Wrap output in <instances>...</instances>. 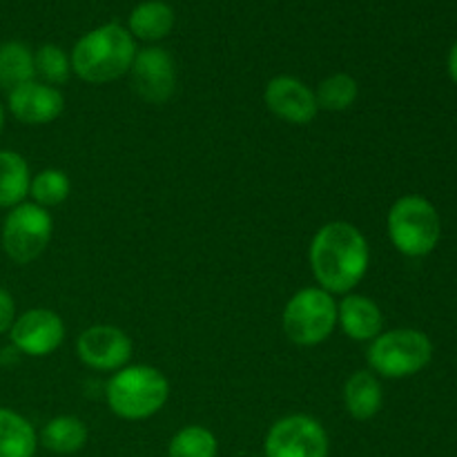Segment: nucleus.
Wrapping results in <instances>:
<instances>
[{
	"label": "nucleus",
	"instance_id": "1",
	"mask_svg": "<svg viewBox=\"0 0 457 457\" xmlns=\"http://www.w3.org/2000/svg\"><path fill=\"white\" fill-rule=\"evenodd\" d=\"M308 259L320 288L330 295H351L369 270L370 248L360 228L330 221L312 237Z\"/></svg>",
	"mask_w": 457,
	"mask_h": 457
},
{
	"label": "nucleus",
	"instance_id": "2",
	"mask_svg": "<svg viewBox=\"0 0 457 457\" xmlns=\"http://www.w3.org/2000/svg\"><path fill=\"white\" fill-rule=\"evenodd\" d=\"M137 56V43L125 27L116 22L96 27L80 36L71 49V71L85 83H112L128 74Z\"/></svg>",
	"mask_w": 457,
	"mask_h": 457
},
{
	"label": "nucleus",
	"instance_id": "3",
	"mask_svg": "<svg viewBox=\"0 0 457 457\" xmlns=\"http://www.w3.org/2000/svg\"><path fill=\"white\" fill-rule=\"evenodd\" d=\"M170 397V382L159 369L147 364L123 366L110 378L105 400L120 420L138 422L159 413Z\"/></svg>",
	"mask_w": 457,
	"mask_h": 457
},
{
	"label": "nucleus",
	"instance_id": "4",
	"mask_svg": "<svg viewBox=\"0 0 457 457\" xmlns=\"http://www.w3.org/2000/svg\"><path fill=\"white\" fill-rule=\"evenodd\" d=\"M388 237L397 253L420 259L436 250L442 237V221L436 205L418 195H404L388 210Z\"/></svg>",
	"mask_w": 457,
	"mask_h": 457
},
{
	"label": "nucleus",
	"instance_id": "5",
	"mask_svg": "<svg viewBox=\"0 0 457 457\" xmlns=\"http://www.w3.org/2000/svg\"><path fill=\"white\" fill-rule=\"evenodd\" d=\"M366 360L373 373L388 379L413 378L433 360V344L427 333L415 328H395L379 333L370 342Z\"/></svg>",
	"mask_w": 457,
	"mask_h": 457
},
{
	"label": "nucleus",
	"instance_id": "6",
	"mask_svg": "<svg viewBox=\"0 0 457 457\" xmlns=\"http://www.w3.org/2000/svg\"><path fill=\"white\" fill-rule=\"evenodd\" d=\"M337 326V303L320 286L302 288L288 299L281 315L286 337L297 346H317L333 335Z\"/></svg>",
	"mask_w": 457,
	"mask_h": 457
},
{
	"label": "nucleus",
	"instance_id": "7",
	"mask_svg": "<svg viewBox=\"0 0 457 457\" xmlns=\"http://www.w3.org/2000/svg\"><path fill=\"white\" fill-rule=\"evenodd\" d=\"M52 214L36 204H21L12 208L3 226V250L12 262L31 263L43 254L52 239Z\"/></svg>",
	"mask_w": 457,
	"mask_h": 457
},
{
	"label": "nucleus",
	"instance_id": "8",
	"mask_svg": "<svg viewBox=\"0 0 457 457\" xmlns=\"http://www.w3.org/2000/svg\"><path fill=\"white\" fill-rule=\"evenodd\" d=\"M328 453L326 428L303 413L277 420L263 440V457H328Z\"/></svg>",
	"mask_w": 457,
	"mask_h": 457
},
{
	"label": "nucleus",
	"instance_id": "9",
	"mask_svg": "<svg viewBox=\"0 0 457 457\" xmlns=\"http://www.w3.org/2000/svg\"><path fill=\"white\" fill-rule=\"evenodd\" d=\"M12 346L29 357H47L65 339V324L61 315L49 308H34L16 317L9 330Z\"/></svg>",
	"mask_w": 457,
	"mask_h": 457
},
{
	"label": "nucleus",
	"instance_id": "10",
	"mask_svg": "<svg viewBox=\"0 0 457 457\" xmlns=\"http://www.w3.org/2000/svg\"><path fill=\"white\" fill-rule=\"evenodd\" d=\"M128 74L134 92L154 105L168 101L177 87V67L163 47L138 49Z\"/></svg>",
	"mask_w": 457,
	"mask_h": 457
},
{
	"label": "nucleus",
	"instance_id": "11",
	"mask_svg": "<svg viewBox=\"0 0 457 457\" xmlns=\"http://www.w3.org/2000/svg\"><path fill=\"white\" fill-rule=\"evenodd\" d=\"M76 355L89 369L116 373L132 357V339L116 326H92L76 339Z\"/></svg>",
	"mask_w": 457,
	"mask_h": 457
},
{
	"label": "nucleus",
	"instance_id": "12",
	"mask_svg": "<svg viewBox=\"0 0 457 457\" xmlns=\"http://www.w3.org/2000/svg\"><path fill=\"white\" fill-rule=\"evenodd\" d=\"M266 107L290 125H308L317 116V96L303 80L295 76H275L263 92Z\"/></svg>",
	"mask_w": 457,
	"mask_h": 457
},
{
	"label": "nucleus",
	"instance_id": "13",
	"mask_svg": "<svg viewBox=\"0 0 457 457\" xmlns=\"http://www.w3.org/2000/svg\"><path fill=\"white\" fill-rule=\"evenodd\" d=\"M7 103L13 119L25 125H47L56 120L65 110V96L61 94V89L40 83L36 79L12 89Z\"/></svg>",
	"mask_w": 457,
	"mask_h": 457
},
{
	"label": "nucleus",
	"instance_id": "14",
	"mask_svg": "<svg viewBox=\"0 0 457 457\" xmlns=\"http://www.w3.org/2000/svg\"><path fill=\"white\" fill-rule=\"evenodd\" d=\"M337 324L355 342H373L382 333L384 315L373 299L353 293L337 303Z\"/></svg>",
	"mask_w": 457,
	"mask_h": 457
},
{
	"label": "nucleus",
	"instance_id": "15",
	"mask_svg": "<svg viewBox=\"0 0 457 457\" xmlns=\"http://www.w3.org/2000/svg\"><path fill=\"white\" fill-rule=\"evenodd\" d=\"M384 391L378 375L370 370H357L344 384V406L353 420H373L382 411Z\"/></svg>",
	"mask_w": 457,
	"mask_h": 457
},
{
	"label": "nucleus",
	"instance_id": "16",
	"mask_svg": "<svg viewBox=\"0 0 457 457\" xmlns=\"http://www.w3.org/2000/svg\"><path fill=\"white\" fill-rule=\"evenodd\" d=\"M174 27V12L163 0H145L129 13V34L132 38L156 43L165 38Z\"/></svg>",
	"mask_w": 457,
	"mask_h": 457
},
{
	"label": "nucleus",
	"instance_id": "17",
	"mask_svg": "<svg viewBox=\"0 0 457 457\" xmlns=\"http://www.w3.org/2000/svg\"><path fill=\"white\" fill-rule=\"evenodd\" d=\"M38 442L56 455H74L87 445V427L76 415H58L45 424Z\"/></svg>",
	"mask_w": 457,
	"mask_h": 457
},
{
	"label": "nucleus",
	"instance_id": "18",
	"mask_svg": "<svg viewBox=\"0 0 457 457\" xmlns=\"http://www.w3.org/2000/svg\"><path fill=\"white\" fill-rule=\"evenodd\" d=\"M38 433L29 420L12 409H0V457H34Z\"/></svg>",
	"mask_w": 457,
	"mask_h": 457
},
{
	"label": "nucleus",
	"instance_id": "19",
	"mask_svg": "<svg viewBox=\"0 0 457 457\" xmlns=\"http://www.w3.org/2000/svg\"><path fill=\"white\" fill-rule=\"evenodd\" d=\"M29 165L18 152L0 150V208H16L29 195Z\"/></svg>",
	"mask_w": 457,
	"mask_h": 457
},
{
	"label": "nucleus",
	"instance_id": "20",
	"mask_svg": "<svg viewBox=\"0 0 457 457\" xmlns=\"http://www.w3.org/2000/svg\"><path fill=\"white\" fill-rule=\"evenodd\" d=\"M36 79L34 54L25 43L7 40L0 45V87L12 92L18 85Z\"/></svg>",
	"mask_w": 457,
	"mask_h": 457
},
{
	"label": "nucleus",
	"instance_id": "21",
	"mask_svg": "<svg viewBox=\"0 0 457 457\" xmlns=\"http://www.w3.org/2000/svg\"><path fill=\"white\" fill-rule=\"evenodd\" d=\"M219 442L210 428L190 424L174 433L168 445V457H217Z\"/></svg>",
	"mask_w": 457,
	"mask_h": 457
},
{
	"label": "nucleus",
	"instance_id": "22",
	"mask_svg": "<svg viewBox=\"0 0 457 457\" xmlns=\"http://www.w3.org/2000/svg\"><path fill=\"white\" fill-rule=\"evenodd\" d=\"M357 94H360V87L351 74H344V71L330 74L317 87V107L326 112H344L357 101Z\"/></svg>",
	"mask_w": 457,
	"mask_h": 457
},
{
	"label": "nucleus",
	"instance_id": "23",
	"mask_svg": "<svg viewBox=\"0 0 457 457\" xmlns=\"http://www.w3.org/2000/svg\"><path fill=\"white\" fill-rule=\"evenodd\" d=\"M71 183L70 177H67L62 170L49 168L38 172L36 177H31V186H29V195H31V204L40 205V208H54V205H61L62 201L70 196Z\"/></svg>",
	"mask_w": 457,
	"mask_h": 457
},
{
	"label": "nucleus",
	"instance_id": "24",
	"mask_svg": "<svg viewBox=\"0 0 457 457\" xmlns=\"http://www.w3.org/2000/svg\"><path fill=\"white\" fill-rule=\"evenodd\" d=\"M34 67L36 76H40V83H47L52 87L67 83L71 74V61L58 45H43L38 52L34 54Z\"/></svg>",
	"mask_w": 457,
	"mask_h": 457
},
{
	"label": "nucleus",
	"instance_id": "25",
	"mask_svg": "<svg viewBox=\"0 0 457 457\" xmlns=\"http://www.w3.org/2000/svg\"><path fill=\"white\" fill-rule=\"evenodd\" d=\"M13 321H16V302H13L12 293L0 286V335L9 333Z\"/></svg>",
	"mask_w": 457,
	"mask_h": 457
},
{
	"label": "nucleus",
	"instance_id": "26",
	"mask_svg": "<svg viewBox=\"0 0 457 457\" xmlns=\"http://www.w3.org/2000/svg\"><path fill=\"white\" fill-rule=\"evenodd\" d=\"M449 76L457 85V40H455L453 47H451V54H449Z\"/></svg>",
	"mask_w": 457,
	"mask_h": 457
},
{
	"label": "nucleus",
	"instance_id": "27",
	"mask_svg": "<svg viewBox=\"0 0 457 457\" xmlns=\"http://www.w3.org/2000/svg\"><path fill=\"white\" fill-rule=\"evenodd\" d=\"M3 125H4V114H3V105H0V132H3Z\"/></svg>",
	"mask_w": 457,
	"mask_h": 457
}]
</instances>
